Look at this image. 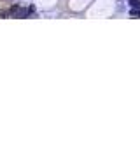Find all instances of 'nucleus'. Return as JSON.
Masks as SVG:
<instances>
[{"label":"nucleus","instance_id":"nucleus-1","mask_svg":"<svg viewBox=\"0 0 140 151\" xmlns=\"http://www.w3.org/2000/svg\"><path fill=\"white\" fill-rule=\"evenodd\" d=\"M132 9H140V0H128Z\"/></svg>","mask_w":140,"mask_h":151},{"label":"nucleus","instance_id":"nucleus-2","mask_svg":"<svg viewBox=\"0 0 140 151\" xmlns=\"http://www.w3.org/2000/svg\"><path fill=\"white\" fill-rule=\"evenodd\" d=\"M130 16H133V18H140V9H132V11H130Z\"/></svg>","mask_w":140,"mask_h":151}]
</instances>
